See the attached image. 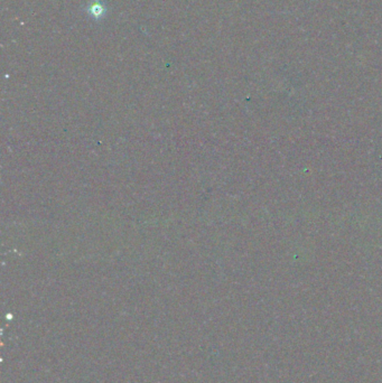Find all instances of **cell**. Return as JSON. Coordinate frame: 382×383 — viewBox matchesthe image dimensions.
<instances>
[{
    "label": "cell",
    "instance_id": "cell-1",
    "mask_svg": "<svg viewBox=\"0 0 382 383\" xmlns=\"http://www.w3.org/2000/svg\"><path fill=\"white\" fill-rule=\"evenodd\" d=\"M86 11L89 15L95 20L102 19L103 16L106 15L107 8L101 0H91L90 3L86 7Z\"/></svg>",
    "mask_w": 382,
    "mask_h": 383
}]
</instances>
